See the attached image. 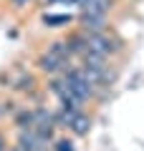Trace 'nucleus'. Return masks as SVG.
<instances>
[{
	"label": "nucleus",
	"mask_w": 144,
	"mask_h": 151,
	"mask_svg": "<svg viewBox=\"0 0 144 151\" xmlns=\"http://www.w3.org/2000/svg\"><path fill=\"white\" fill-rule=\"evenodd\" d=\"M66 45H68L71 55H73V60L79 63V58H84L86 53H89V35H86L84 30H79V28H68V33L63 35Z\"/></svg>",
	"instance_id": "nucleus-4"
},
{
	"label": "nucleus",
	"mask_w": 144,
	"mask_h": 151,
	"mask_svg": "<svg viewBox=\"0 0 144 151\" xmlns=\"http://www.w3.org/2000/svg\"><path fill=\"white\" fill-rule=\"evenodd\" d=\"M43 3V8H48V5H86L89 0H41Z\"/></svg>",
	"instance_id": "nucleus-10"
},
{
	"label": "nucleus",
	"mask_w": 144,
	"mask_h": 151,
	"mask_svg": "<svg viewBox=\"0 0 144 151\" xmlns=\"http://www.w3.org/2000/svg\"><path fill=\"white\" fill-rule=\"evenodd\" d=\"M13 146V139H10V131L0 129V151H10Z\"/></svg>",
	"instance_id": "nucleus-11"
},
{
	"label": "nucleus",
	"mask_w": 144,
	"mask_h": 151,
	"mask_svg": "<svg viewBox=\"0 0 144 151\" xmlns=\"http://www.w3.org/2000/svg\"><path fill=\"white\" fill-rule=\"evenodd\" d=\"M36 3H38V0H8V8H10L13 13H18V15H20V13L31 10Z\"/></svg>",
	"instance_id": "nucleus-9"
},
{
	"label": "nucleus",
	"mask_w": 144,
	"mask_h": 151,
	"mask_svg": "<svg viewBox=\"0 0 144 151\" xmlns=\"http://www.w3.org/2000/svg\"><path fill=\"white\" fill-rule=\"evenodd\" d=\"M41 23L43 28H73L76 15H71V13H43Z\"/></svg>",
	"instance_id": "nucleus-6"
},
{
	"label": "nucleus",
	"mask_w": 144,
	"mask_h": 151,
	"mask_svg": "<svg viewBox=\"0 0 144 151\" xmlns=\"http://www.w3.org/2000/svg\"><path fill=\"white\" fill-rule=\"evenodd\" d=\"M51 151H79V141H76L73 136H68V134L61 131L53 139V144H51Z\"/></svg>",
	"instance_id": "nucleus-8"
},
{
	"label": "nucleus",
	"mask_w": 144,
	"mask_h": 151,
	"mask_svg": "<svg viewBox=\"0 0 144 151\" xmlns=\"http://www.w3.org/2000/svg\"><path fill=\"white\" fill-rule=\"evenodd\" d=\"M89 50L116 63V58H121V55L127 53V40H124L114 28H109V30H104V33L89 35Z\"/></svg>",
	"instance_id": "nucleus-1"
},
{
	"label": "nucleus",
	"mask_w": 144,
	"mask_h": 151,
	"mask_svg": "<svg viewBox=\"0 0 144 151\" xmlns=\"http://www.w3.org/2000/svg\"><path fill=\"white\" fill-rule=\"evenodd\" d=\"M46 50L48 53H53L56 58L58 60H63L66 65H73L76 60H73V55H71V50H68V45H66V40L63 38H53V40H51V43L46 45Z\"/></svg>",
	"instance_id": "nucleus-7"
},
{
	"label": "nucleus",
	"mask_w": 144,
	"mask_h": 151,
	"mask_svg": "<svg viewBox=\"0 0 144 151\" xmlns=\"http://www.w3.org/2000/svg\"><path fill=\"white\" fill-rule=\"evenodd\" d=\"M10 151H23V149H18V146H10Z\"/></svg>",
	"instance_id": "nucleus-12"
},
{
	"label": "nucleus",
	"mask_w": 144,
	"mask_h": 151,
	"mask_svg": "<svg viewBox=\"0 0 144 151\" xmlns=\"http://www.w3.org/2000/svg\"><path fill=\"white\" fill-rule=\"evenodd\" d=\"M73 65H76V63H73ZM31 68L36 70V73L41 76V78H46V81H48V78H58V76H63L66 70L71 68V65H66L63 60H58L53 53H48V50L43 48L41 53H38L36 58H33Z\"/></svg>",
	"instance_id": "nucleus-3"
},
{
	"label": "nucleus",
	"mask_w": 144,
	"mask_h": 151,
	"mask_svg": "<svg viewBox=\"0 0 144 151\" xmlns=\"http://www.w3.org/2000/svg\"><path fill=\"white\" fill-rule=\"evenodd\" d=\"M61 78L66 81L68 91L73 93V96L79 98V101L84 103L86 108H89V106H99V103H101V96H99V91H96V88H94V83H91L89 78H86V73L79 68V63H76V65H71V68L66 70V73L61 76Z\"/></svg>",
	"instance_id": "nucleus-2"
},
{
	"label": "nucleus",
	"mask_w": 144,
	"mask_h": 151,
	"mask_svg": "<svg viewBox=\"0 0 144 151\" xmlns=\"http://www.w3.org/2000/svg\"><path fill=\"white\" fill-rule=\"evenodd\" d=\"M0 3H8V0H0Z\"/></svg>",
	"instance_id": "nucleus-13"
},
{
	"label": "nucleus",
	"mask_w": 144,
	"mask_h": 151,
	"mask_svg": "<svg viewBox=\"0 0 144 151\" xmlns=\"http://www.w3.org/2000/svg\"><path fill=\"white\" fill-rule=\"evenodd\" d=\"M8 121H10V131H28V129H33V106L20 103Z\"/></svg>",
	"instance_id": "nucleus-5"
}]
</instances>
